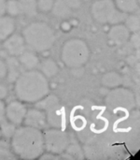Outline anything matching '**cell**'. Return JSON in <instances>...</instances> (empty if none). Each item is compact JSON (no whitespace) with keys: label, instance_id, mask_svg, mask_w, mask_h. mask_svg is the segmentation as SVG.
Wrapping results in <instances>:
<instances>
[{"label":"cell","instance_id":"5bb4252c","mask_svg":"<svg viewBox=\"0 0 140 160\" xmlns=\"http://www.w3.org/2000/svg\"><path fill=\"white\" fill-rule=\"evenodd\" d=\"M16 29L15 20L9 15L0 16V41H4Z\"/></svg>","mask_w":140,"mask_h":160},{"label":"cell","instance_id":"4316f807","mask_svg":"<svg viewBox=\"0 0 140 160\" xmlns=\"http://www.w3.org/2000/svg\"><path fill=\"white\" fill-rule=\"evenodd\" d=\"M17 157L13 154V152H11L7 148L0 145V160L15 159Z\"/></svg>","mask_w":140,"mask_h":160},{"label":"cell","instance_id":"e575fe53","mask_svg":"<svg viewBox=\"0 0 140 160\" xmlns=\"http://www.w3.org/2000/svg\"><path fill=\"white\" fill-rule=\"evenodd\" d=\"M6 13V0H0V16Z\"/></svg>","mask_w":140,"mask_h":160},{"label":"cell","instance_id":"1f68e13d","mask_svg":"<svg viewBox=\"0 0 140 160\" xmlns=\"http://www.w3.org/2000/svg\"><path fill=\"white\" fill-rule=\"evenodd\" d=\"M5 108H6L5 103L3 102L2 99H0V124L7 121V118H6V115H5Z\"/></svg>","mask_w":140,"mask_h":160},{"label":"cell","instance_id":"ac0fdd59","mask_svg":"<svg viewBox=\"0 0 140 160\" xmlns=\"http://www.w3.org/2000/svg\"><path fill=\"white\" fill-rule=\"evenodd\" d=\"M114 3L116 8L120 11L124 12L126 14L134 13L137 10L138 5V0H115Z\"/></svg>","mask_w":140,"mask_h":160},{"label":"cell","instance_id":"7402d4cb","mask_svg":"<svg viewBox=\"0 0 140 160\" xmlns=\"http://www.w3.org/2000/svg\"><path fill=\"white\" fill-rule=\"evenodd\" d=\"M124 25L126 28L130 31V33H136L138 32L140 28V22L138 15L130 13L129 15L126 16L124 20Z\"/></svg>","mask_w":140,"mask_h":160},{"label":"cell","instance_id":"44dd1931","mask_svg":"<svg viewBox=\"0 0 140 160\" xmlns=\"http://www.w3.org/2000/svg\"><path fill=\"white\" fill-rule=\"evenodd\" d=\"M59 71V68L55 61L52 59H46L42 62L41 65V73L46 78H51L55 76Z\"/></svg>","mask_w":140,"mask_h":160},{"label":"cell","instance_id":"4dcf8cb0","mask_svg":"<svg viewBox=\"0 0 140 160\" xmlns=\"http://www.w3.org/2000/svg\"><path fill=\"white\" fill-rule=\"evenodd\" d=\"M131 38V42H132V44L134 45V47L135 48H139V34H138V32H136V33H134L133 35H132V37L130 36V38H129V39Z\"/></svg>","mask_w":140,"mask_h":160},{"label":"cell","instance_id":"f546056e","mask_svg":"<svg viewBox=\"0 0 140 160\" xmlns=\"http://www.w3.org/2000/svg\"><path fill=\"white\" fill-rule=\"evenodd\" d=\"M7 64L3 60L0 59V81L4 80L7 76Z\"/></svg>","mask_w":140,"mask_h":160},{"label":"cell","instance_id":"d590c367","mask_svg":"<svg viewBox=\"0 0 140 160\" xmlns=\"http://www.w3.org/2000/svg\"><path fill=\"white\" fill-rule=\"evenodd\" d=\"M81 1H83V2H88V1H91V0H81Z\"/></svg>","mask_w":140,"mask_h":160},{"label":"cell","instance_id":"6da1fadb","mask_svg":"<svg viewBox=\"0 0 140 160\" xmlns=\"http://www.w3.org/2000/svg\"><path fill=\"white\" fill-rule=\"evenodd\" d=\"M13 154L22 159H36L44 153V141L41 129L23 126L15 129L10 137Z\"/></svg>","mask_w":140,"mask_h":160},{"label":"cell","instance_id":"836d02e7","mask_svg":"<svg viewBox=\"0 0 140 160\" xmlns=\"http://www.w3.org/2000/svg\"><path fill=\"white\" fill-rule=\"evenodd\" d=\"M73 69V75H75V77H77V78H80L83 73H84V71H83V68H82V67H79V68H72Z\"/></svg>","mask_w":140,"mask_h":160},{"label":"cell","instance_id":"d6a6232c","mask_svg":"<svg viewBox=\"0 0 140 160\" xmlns=\"http://www.w3.org/2000/svg\"><path fill=\"white\" fill-rule=\"evenodd\" d=\"M7 93L8 91H7V86L3 83H0V99L3 100L4 98H6L7 96Z\"/></svg>","mask_w":140,"mask_h":160},{"label":"cell","instance_id":"8fae6325","mask_svg":"<svg viewBox=\"0 0 140 160\" xmlns=\"http://www.w3.org/2000/svg\"><path fill=\"white\" fill-rule=\"evenodd\" d=\"M109 38L115 44L123 45L129 40L130 31L126 28L124 24H113V26H111L109 31Z\"/></svg>","mask_w":140,"mask_h":160},{"label":"cell","instance_id":"4fadbf2b","mask_svg":"<svg viewBox=\"0 0 140 160\" xmlns=\"http://www.w3.org/2000/svg\"><path fill=\"white\" fill-rule=\"evenodd\" d=\"M6 64L7 68L6 78L8 82H14L20 76V74L22 72V67L15 56L8 57L6 61Z\"/></svg>","mask_w":140,"mask_h":160},{"label":"cell","instance_id":"9c48e42d","mask_svg":"<svg viewBox=\"0 0 140 160\" xmlns=\"http://www.w3.org/2000/svg\"><path fill=\"white\" fill-rule=\"evenodd\" d=\"M22 123L24 124V126L41 129L46 126L47 123L46 112L37 108L27 110Z\"/></svg>","mask_w":140,"mask_h":160},{"label":"cell","instance_id":"603a6c76","mask_svg":"<svg viewBox=\"0 0 140 160\" xmlns=\"http://www.w3.org/2000/svg\"><path fill=\"white\" fill-rule=\"evenodd\" d=\"M65 153H66L67 155H69L70 157H72V158L74 160H80L84 158V155H83L82 148L77 142H70V143L66 147Z\"/></svg>","mask_w":140,"mask_h":160},{"label":"cell","instance_id":"3957f363","mask_svg":"<svg viewBox=\"0 0 140 160\" xmlns=\"http://www.w3.org/2000/svg\"><path fill=\"white\" fill-rule=\"evenodd\" d=\"M22 36L25 44L36 52H43L50 50L55 42L53 29L43 22L29 23L23 28Z\"/></svg>","mask_w":140,"mask_h":160},{"label":"cell","instance_id":"277c9868","mask_svg":"<svg viewBox=\"0 0 140 160\" xmlns=\"http://www.w3.org/2000/svg\"><path fill=\"white\" fill-rule=\"evenodd\" d=\"M90 58L88 44L80 38H71L65 42L61 51L63 63L70 68L83 67Z\"/></svg>","mask_w":140,"mask_h":160},{"label":"cell","instance_id":"ffe728a7","mask_svg":"<svg viewBox=\"0 0 140 160\" xmlns=\"http://www.w3.org/2000/svg\"><path fill=\"white\" fill-rule=\"evenodd\" d=\"M21 12L29 17H34L37 13L36 0H18Z\"/></svg>","mask_w":140,"mask_h":160},{"label":"cell","instance_id":"83f0119b","mask_svg":"<svg viewBox=\"0 0 140 160\" xmlns=\"http://www.w3.org/2000/svg\"><path fill=\"white\" fill-rule=\"evenodd\" d=\"M39 159L41 160H47V159H50V160H58V159H62L61 158V155H56V154H51V153H43L39 158H38Z\"/></svg>","mask_w":140,"mask_h":160},{"label":"cell","instance_id":"d4e9b609","mask_svg":"<svg viewBox=\"0 0 140 160\" xmlns=\"http://www.w3.org/2000/svg\"><path fill=\"white\" fill-rule=\"evenodd\" d=\"M15 127L13 124H11L10 122H8L7 120L5 121L4 123L0 124V131L2 133V135L6 138H10L12 136V134L15 131Z\"/></svg>","mask_w":140,"mask_h":160},{"label":"cell","instance_id":"5b68a950","mask_svg":"<svg viewBox=\"0 0 140 160\" xmlns=\"http://www.w3.org/2000/svg\"><path fill=\"white\" fill-rule=\"evenodd\" d=\"M91 13L97 22L112 25L122 23L127 16L116 8L113 0H96L91 7Z\"/></svg>","mask_w":140,"mask_h":160},{"label":"cell","instance_id":"f1b7e54d","mask_svg":"<svg viewBox=\"0 0 140 160\" xmlns=\"http://www.w3.org/2000/svg\"><path fill=\"white\" fill-rule=\"evenodd\" d=\"M65 4L72 9V8H79L81 6V0H65Z\"/></svg>","mask_w":140,"mask_h":160},{"label":"cell","instance_id":"7a4b0ae2","mask_svg":"<svg viewBox=\"0 0 140 160\" xmlns=\"http://www.w3.org/2000/svg\"><path fill=\"white\" fill-rule=\"evenodd\" d=\"M16 97L26 103H36L45 98L50 91L48 79L36 69L22 71L14 82Z\"/></svg>","mask_w":140,"mask_h":160},{"label":"cell","instance_id":"30bf717a","mask_svg":"<svg viewBox=\"0 0 140 160\" xmlns=\"http://www.w3.org/2000/svg\"><path fill=\"white\" fill-rule=\"evenodd\" d=\"M4 48L11 56H19L22 52L25 51V41L22 35L11 34L8 38L4 40Z\"/></svg>","mask_w":140,"mask_h":160},{"label":"cell","instance_id":"d6986e66","mask_svg":"<svg viewBox=\"0 0 140 160\" xmlns=\"http://www.w3.org/2000/svg\"><path fill=\"white\" fill-rule=\"evenodd\" d=\"M36 103V108L40 109V110H42V111H44L46 112L50 109L59 105L60 104V100L54 95H52V96H48L47 95L45 98H43L42 99H40L39 101H37Z\"/></svg>","mask_w":140,"mask_h":160},{"label":"cell","instance_id":"7c38bea8","mask_svg":"<svg viewBox=\"0 0 140 160\" xmlns=\"http://www.w3.org/2000/svg\"><path fill=\"white\" fill-rule=\"evenodd\" d=\"M47 123H49L52 128H60L65 122V113L61 105H57L46 112Z\"/></svg>","mask_w":140,"mask_h":160},{"label":"cell","instance_id":"ba28073f","mask_svg":"<svg viewBox=\"0 0 140 160\" xmlns=\"http://www.w3.org/2000/svg\"><path fill=\"white\" fill-rule=\"evenodd\" d=\"M25 105L18 100L9 102L5 108V115L8 122L14 126H20L22 124L25 113H26Z\"/></svg>","mask_w":140,"mask_h":160},{"label":"cell","instance_id":"484cf974","mask_svg":"<svg viewBox=\"0 0 140 160\" xmlns=\"http://www.w3.org/2000/svg\"><path fill=\"white\" fill-rule=\"evenodd\" d=\"M54 0H36L37 9L41 12H49L51 10Z\"/></svg>","mask_w":140,"mask_h":160},{"label":"cell","instance_id":"2e32d148","mask_svg":"<svg viewBox=\"0 0 140 160\" xmlns=\"http://www.w3.org/2000/svg\"><path fill=\"white\" fill-rule=\"evenodd\" d=\"M123 82V78L122 76L115 72V71H109L107 72L106 74L103 75L102 77V84L109 89L116 88L118 86H121Z\"/></svg>","mask_w":140,"mask_h":160},{"label":"cell","instance_id":"8992f818","mask_svg":"<svg viewBox=\"0 0 140 160\" xmlns=\"http://www.w3.org/2000/svg\"><path fill=\"white\" fill-rule=\"evenodd\" d=\"M105 102L107 107L112 112L132 111L136 107V98L134 93L127 88L118 86L110 89Z\"/></svg>","mask_w":140,"mask_h":160},{"label":"cell","instance_id":"9a60e30c","mask_svg":"<svg viewBox=\"0 0 140 160\" xmlns=\"http://www.w3.org/2000/svg\"><path fill=\"white\" fill-rule=\"evenodd\" d=\"M18 60H19L20 64L22 65V67L23 68H25L26 70L36 69L39 64L38 57L33 52H26V51L22 52L19 55Z\"/></svg>","mask_w":140,"mask_h":160},{"label":"cell","instance_id":"cb8c5ba5","mask_svg":"<svg viewBox=\"0 0 140 160\" xmlns=\"http://www.w3.org/2000/svg\"><path fill=\"white\" fill-rule=\"evenodd\" d=\"M6 12L11 16H18L19 14H21V8H20V4L18 0H7L6 1Z\"/></svg>","mask_w":140,"mask_h":160},{"label":"cell","instance_id":"52a82bcc","mask_svg":"<svg viewBox=\"0 0 140 160\" xmlns=\"http://www.w3.org/2000/svg\"><path fill=\"white\" fill-rule=\"evenodd\" d=\"M44 150L48 153L61 155L70 143L69 135L57 128L47 129L43 133Z\"/></svg>","mask_w":140,"mask_h":160},{"label":"cell","instance_id":"e0dca14e","mask_svg":"<svg viewBox=\"0 0 140 160\" xmlns=\"http://www.w3.org/2000/svg\"><path fill=\"white\" fill-rule=\"evenodd\" d=\"M52 14L57 18H67L71 14V8L65 4V0H56L51 8Z\"/></svg>","mask_w":140,"mask_h":160}]
</instances>
